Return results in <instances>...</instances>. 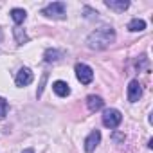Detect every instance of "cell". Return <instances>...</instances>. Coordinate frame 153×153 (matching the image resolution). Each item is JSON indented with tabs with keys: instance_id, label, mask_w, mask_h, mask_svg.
Instances as JSON below:
<instances>
[{
	"instance_id": "6da1fadb",
	"label": "cell",
	"mask_w": 153,
	"mask_h": 153,
	"mask_svg": "<svg viewBox=\"0 0 153 153\" xmlns=\"http://www.w3.org/2000/svg\"><path fill=\"white\" fill-rule=\"evenodd\" d=\"M114 42H115V31H114L112 27H106V25L96 29V31L90 33L88 38H87L88 47L94 49V51H103V49L110 47Z\"/></svg>"
},
{
	"instance_id": "7a4b0ae2",
	"label": "cell",
	"mask_w": 153,
	"mask_h": 153,
	"mask_svg": "<svg viewBox=\"0 0 153 153\" xmlns=\"http://www.w3.org/2000/svg\"><path fill=\"white\" fill-rule=\"evenodd\" d=\"M65 11H67V7H65L63 2H52L47 7H43L42 15L47 16V18H58V20H61V18H65Z\"/></svg>"
},
{
	"instance_id": "3957f363",
	"label": "cell",
	"mask_w": 153,
	"mask_h": 153,
	"mask_svg": "<svg viewBox=\"0 0 153 153\" xmlns=\"http://www.w3.org/2000/svg\"><path fill=\"white\" fill-rule=\"evenodd\" d=\"M121 121H123V115H121L119 110H115V108L105 110V114H103V124L106 128H117L121 124Z\"/></svg>"
},
{
	"instance_id": "277c9868",
	"label": "cell",
	"mask_w": 153,
	"mask_h": 153,
	"mask_svg": "<svg viewBox=\"0 0 153 153\" xmlns=\"http://www.w3.org/2000/svg\"><path fill=\"white\" fill-rule=\"evenodd\" d=\"M76 78H78L79 83L88 85L94 79V70L88 65H85V63H78V65H76Z\"/></svg>"
},
{
	"instance_id": "5b68a950",
	"label": "cell",
	"mask_w": 153,
	"mask_h": 153,
	"mask_svg": "<svg viewBox=\"0 0 153 153\" xmlns=\"http://www.w3.org/2000/svg\"><path fill=\"white\" fill-rule=\"evenodd\" d=\"M140 97H142V87H140V83L137 79L130 81V85H128V101L130 103H137Z\"/></svg>"
},
{
	"instance_id": "8992f818",
	"label": "cell",
	"mask_w": 153,
	"mask_h": 153,
	"mask_svg": "<svg viewBox=\"0 0 153 153\" xmlns=\"http://www.w3.org/2000/svg\"><path fill=\"white\" fill-rule=\"evenodd\" d=\"M99 142H101V131H99V130H92V131L88 133V137L85 139V149H87L88 153H92V151L97 148Z\"/></svg>"
},
{
	"instance_id": "52a82bcc",
	"label": "cell",
	"mask_w": 153,
	"mask_h": 153,
	"mask_svg": "<svg viewBox=\"0 0 153 153\" xmlns=\"http://www.w3.org/2000/svg\"><path fill=\"white\" fill-rule=\"evenodd\" d=\"M15 83L16 87H27L33 83V72L29 68H20L18 74H16V78H15Z\"/></svg>"
},
{
	"instance_id": "ba28073f",
	"label": "cell",
	"mask_w": 153,
	"mask_h": 153,
	"mask_svg": "<svg viewBox=\"0 0 153 153\" xmlns=\"http://www.w3.org/2000/svg\"><path fill=\"white\" fill-rule=\"evenodd\" d=\"M52 90H54V94L59 96V97H67V96L70 94V87H68L65 81H54V83H52Z\"/></svg>"
},
{
	"instance_id": "9c48e42d",
	"label": "cell",
	"mask_w": 153,
	"mask_h": 153,
	"mask_svg": "<svg viewBox=\"0 0 153 153\" xmlns=\"http://www.w3.org/2000/svg\"><path fill=\"white\" fill-rule=\"evenodd\" d=\"M106 7L114 9V11H126L130 7V2L128 0H106Z\"/></svg>"
},
{
	"instance_id": "30bf717a",
	"label": "cell",
	"mask_w": 153,
	"mask_h": 153,
	"mask_svg": "<svg viewBox=\"0 0 153 153\" xmlns=\"http://www.w3.org/2000/svg\"><path fill=\"white\" fill-rule=\"evenodd\" d=\"M103 105H105V101H103L99 96H88V97H87V106H88L90 112H97V110H101Z\"/></svg>"
},
{
	"instance_id": "8fae6325",
	"label": "cell",
	"mask_w": 153,
	"mask_h": 153,
	"mask_svg": "<svg viewBox=\"0 0 153 153\" xmlns=\"http://www.w3.org/2000/svg\"><path fill=\"white\" fill-rule=\"evenodd\" d=\"M11 18H13V22H15L16 25H20V24H24V22H25L27 13H25V9L15 7V9H11Z\"/></svg>"
},
{
	"instance_id": "7c38bea8",
	"label": "cell",
	"mask_w": 153,
	"mask_h": 153,
	"mask_svg": "<svg viewBox=\"0 0 153 153\" xmlns=\"http://www.w3.org/2000/svg\"><path fill=\"white\" fill-rule=\"evenodd\" d=\"M144 29H146V22H144V20L133 18V20L128 22V31H131V33H140V31H144Z\"/></svg>"
},
{
	"instance_id": "4fadbf2b",
	"label": "cell",
	"mask_w": 153,
	"mask_h": 153,
	"mask_svg": "<svg viewBox=\"0 0 153 153\" xmlns=\"http://www.w3.org/2000/svg\"><path fill=\"white\" fill-rule=\"evenodd\" d=\"M13 33H15V38H16V43H18V45H24V43H27V42H29V36H27L20 27H15V29H13Z\"/></svg>"
},
{
	"instance_id": "5bb4252c",
	"label": "cell",
	"mask_w": 153,
	"mask_h": 153,
	"mask_svg": "<svg viewBox=\"0 0 153 153\" xmlns=\"http://www.w3.org/2000/svg\"><path fill=\"white\" fill-rule=\"evenodd\" d=\"M59 56H61L59 51H51V49H49V51L45 52V61H58Z\"/></svg>"
},
{
	"instance_id": "9a60e30c",
	"label": "cell",
	"mask_w": 153,
	"mask_h": 153,
	"mask_svg": "<svg viewBox=\"0 0 153 153\" xmlns=\"http://www.w3.org/2000/svg\"><path fill=\"white\" fill-rule=\"evenodd\" d=\"M7 114V103L4 99H0V121L4 119V115Z\"/></svg>"
},
{
	"instance_id": "2e32d148",
	"label": "cell",
	"mask_w": 153,
	"mask_h": 153,
	"mask_svg": "<svg viewBox=\"0 0 153 153\" xmlns=\"http://www.w3.org/2000/svg\"><path fill=\"white\" fill-rule=\"evenodd\" d=\"M22 153H34V151H33V149H24Z\"/></svg>"
},
{
	"instance_id": "e0dca14e",
	"label": "cell",
	"mask_w": 153,
	"mask_h": 153,
	"mask_svg": "<svg viewBox=\"0 0 153 153\" xmlns=\"http://www.w3.org/2000/svg\"><path fill=\"white\" fill-rule=\"evenodd\" d=\"M0 40H2V33H0Z\"/></svg>"
}]
</instances>
